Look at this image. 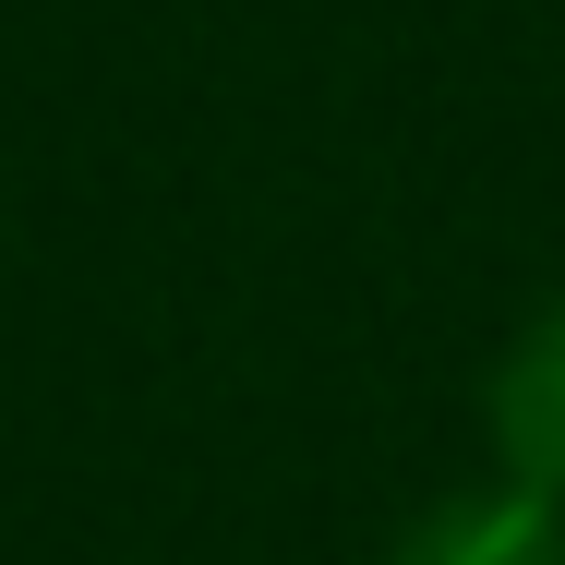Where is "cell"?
Wrapping results in <instances>:
<instances>
[{
  "instance_id": "6da1fadb",
  "label": "cell",
  "mask_w": 565,
  "mask_h": 565,
  "mask_svg": "<svg viewBox=\"0 0 565 565\" xmlns=\"http://www.w3.org/2000/svg\"><path fill=\"white\" fill-rule=\"evenodd\" d=\"M493 469H505V493L565 518V301H542L518 349L493 361Z\"/></svg>"
},
{
  "instance_id": "7a4b0ae2",
  "label": "cell",
  "mask_w": 565,
  "mask_h": 565,
  "mask_svg": "<svg viewBox=\"0 0 565 565\" xmlns=\"http://www.w3.org/2000/svg\"><path fill=\"white\" fill-rule=\"evenodd\" d=\"M385 565H565V518L530 505V493H457Z\"/></svg>"
}]
</instances>
